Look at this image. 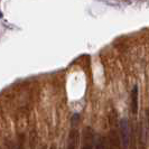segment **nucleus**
I'll list each match as a JSON object with an SVG mask.
<instances>
[{
  "mask_svg": "<svg viewBox=\"0 0 149 149\" xmlns=\"http://www.w3.org/2000/svg\"><path fill=\"white\" fill-rule=\"evenodd\" d=\"M49 149H57V147H56L55 145H52V146H51V148H49Z\"/></svg>",
  "mask_w": 149,
  "mask_h": 149,
  "instance_id": "nucleus-7",
  "label": "nucleus"
},
{
  "mask_svg": "<svg viewBox=\"0 0 149 149\" xmlns=\"http://www.w3.org/2000/svg\"><path fill=\"white\" fill-rule=\"evenodd\" d=\"M10 149H24V136L19 138V140L17 141L15 146H13Z\"/></svg>",
  "mask_w": 149,
  "mask_h": 149,
  "instance_id": "nucleus-6",
  "label": "nucleus"
},
{
  "mask_svg": "<svg viewBox=\"0 0 149 149\" xmlns=\"http://www.w3.org/2000/svg\"><path fill=\"white\" fill-rule=\"evenodd\" d=\"M138 94H139V91H138V85H134L132 91H131V112L134 114L138 113Z\"/></svg>",
  "mask_w": 149,
  "mask_h": 149,
  "instance_id": "nucleus-4",
  "label": "nucleus"
},
{
  "mask_svg": "<svg viewBox=\"0 0 149 149\" xmlns=\"http://www.w3.org/2000/svg\"><path fill=\"white\" fill-rule=\"evenodd\" d=\"M119 134L121 148L128 149L130 146V125L127 118L120 120L119 123Z\"/></svg>",
  "mask_w": 149,
  "mask_h": 149,
  "instance_id": "nucleus-1",
  "label": "nucleus"
},
{
  "mask_svg": "<svg viewBox=\"0 0 149 149\" xmlns=\"http://www.w3.org/2000/svg\"><path fill=\"white\" fill-rule=\"evenodd\" d=\"M95 149H116L110 145L108 139L103 136H97L95 138Z\"/></svg>",
  "mask_w": 149,
  "mask_h": 149,
  "instance_id": "nucleus-5",
  "label": "nucleus"
},
{
  "mask_svg": "<svg viewBox=\"0 0 149 149\" xmlns=\"http://www.w3.org/2000/svg\"><path fill=\"white\" fill-rule=\"evenodd\" d=\"M82 149H95V136L91 127L83 129L82 136Z\"/></svg>",
  "mask_w": 149,
  "mask_h": 149,
  "instance_id": "nucleus-2",
  "label": "nucleus"
},
{
  "mask_svg": "<svg viewBox=\"0 0 149 149\" xmlns=\"http://www.w3.org/2000/svg\"><path fill=\"white\" fill-rule=\"evenodd\" d=\"M79 142H80V134L77 129H72L70 136H68V140H67V147L66 149H77L79 148Z\"/></svg>",
  "mask_w": 149,
  "mask_h": 149,
  "instance_id": "nucleus-3",
  "label": "nucleus"
}]
</instances>
